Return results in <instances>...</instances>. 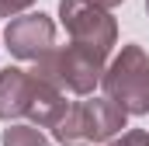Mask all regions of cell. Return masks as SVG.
Wrapping results in <instances>:
<instances>
[{"label": "cell", "instance_id": "3957f363", "mask_svg": "<svg viewBox=\"0 0 149 146\" xmlns=\"http://www.w3.org/2000/svg\"><path fill=\"white\" fill-rule=\"evenodd\" d=\"M104 98H111L125 115H149V56L142 45H121V52L104 66Z\"/></svg>", "mask_w": 149, "mask_h": 146}, {"label": "cell", "instance_id": "30bf717a", "mask_svg": "<svg viewBox=\"0 0 149 146\" xmlns=\"http://www.w3.org/2000/svg\"><path fill=\"white\" fill-rule=\"evenodd\" d=\"M94 4H97V7H108V11H111V7H118V4H125V0H94Z\"/></svg>", "mask_w": 149, "mask_h": 146}, {"label": "cell", "instance_id": "8992f818", "mask_svg": "<svg viewBox=\"0 0 149 146\" xmlns=\"http://www.w3.org/2000/svg\"><path fill=\"white\" fill-rule=\"evenodd\" d=\"M42 77L35 70H21V66H3L0 70V118L3 122H17L28 118L31 105L38 98Z\"/></svg>", "mask_w": 149, "mask_h": 146}, {"label": "cell", "instance_id": "7a4b0ae2", "mask_svg": "<svg viewBox=\"0 0 149 146\" xmlns=\"http://www.w3.org/2000/svg\"><path fill=\"white\" fill-rule=\"evenodd\" d=\"M104 63H108V56H101V52H94L87 45L70 42V45H52L45 56H38L35 59V73L45 77L49 84H56L59 91H70V94L87 98L101 84Z\"/></svg>", "mask_w": 149, "mask_h": 146}, {"label": "cell", "instance_id": "5b68a950", "mask_svg": "<svg viewBox=\"0 0 149 146\" xmlns=\"http://www.w3.org/2000/svg\"><path fill=\"white\" fill-rule=\"evenodd\" d=\"M52 45H56V21L49 14H42V11L10 18V25L3 28V49L14 59L35 63L38 56H45Z\"/></svg>", "mask_w": 149, "mask_h": 146}, {"label": "cell", "instance_id": "52a82bcc", "mask_svg": "<svg viewBox=\"0 0 149 146\" xmlns=\"http://www.w3.org/2000/svg\"><path fill=\"white\" fill-rule=\"evenodd\" d=\"M3 146H52V143H49V136H45L38 125L17 122V125L3 129Z\"/></svg>", "mask_w": 149, "mask_h": 146}, {"label": "cell", "instance_id": "6da1fadb", "mask_svg": "<svg viewBox=\"0 0 149 146\" xmlns=\"http://www.w3.org/2000/svg\"><path fill=\"white\" fill-rule=\"evenodd\" d=\"M121 129H128V115L111 98L87 94V101H70L63 118L52 125V139L63 146H97L114 139Z\"/></svg>", "mask_w": 149, "mask_h": 146}, {"label": "cell", "instance_id": "277c9868", "mask_svg": "<svg viewBox=\"0 0 149 146\" xmlns=\"http://www.w3.org/2000/svg\"><path fill=\"white\" fill-rule=\"evenodd\" d=\"M59 21L70 42L87 45L101 56H111L118 42V21L111 18L108 7H97L94 0H59Z\"/></svg>", "mask_w": 149, "mask_h": 146}, {"label": "cell", "instance_id": "ba28073f", "mask_svg": "<svg viewBox=\"0 0 149 146\" xmlns=\"http://www.w3.org/2000/svg\"><path fill=\"white\" fill-rule=\"evenodd\" d=\"M97 146H149V132L146 129H128V132H118L114 139L97 143Z\"/></svg>", "mask_w": 149, "mask_h": 146}, {"label": "cell", "instance_id": "8fae6325", "mask_svg": "<svg viewBox=\"0 0 149 146\" xmlns=\"http://www.w3.org/2000/svg\"><path fill=\"white\" fill-rule=\"evenodd\" d=\"M146 14H149V0H146Z\"/></svg>", "mask_w": 149, "mask_h": 146}, {"label": "cell", "instance_id": "9c48e42d", "mask_svg": "<svg viewBox=\"0 0 149 146\" xmlns=\"http://www.w3.org/2000/svg\"><path fill=\"white\" fill-rule=\"evenodd\" d=\"M35 0H0V18H17L31 7Z\"/></svg>", "mask_w": 149, "mask_h": 146}]
</instances>
